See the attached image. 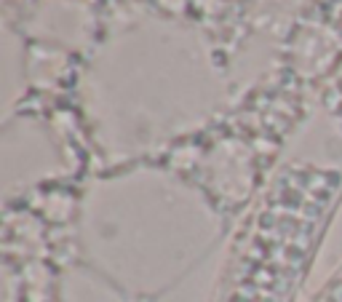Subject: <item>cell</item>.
Segmentation results:
<instances>
[{"label": "cell", "mask_w": 342, "mask_h": 302, "mask_svg": "<svg viewBox=\"0 0 342 302\" xmlns=\"http://www.w3.org/2000/svg\"><path fill=\"white\" fill-rule=\"evenodd\" d=\"M340 187V169L292 166L281 174L222 302H289Z\"/></svg>", "instance_id": "6da1fadb"}, {"label": "cell", "mask_w": 342, "mask_h": 302, "mask_svg": "<svg viewBox=\"0 0 342 302\" xmlns=\"http://www.w3.org/2000/svg\"><path fill=\"white\" fill-rule=\"evenodd\" d=\"M313 302H342V270L329 281V286L318 294Z\"/></svg>", "instance_id": "7a4b0ae2"}]
</instances>
